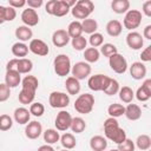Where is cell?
<instances>
[{
  "instance_id": "43",
  "label": "cell",
  "mask_w": 151,
  "mask_h": 151,
  "mask_svg": "<svg viewBox=\"0 0 151 151\" xmlns=\"http://www.w3.org/2000/svg\"><path fill=\"white\" fill-rule=\"evenodd\" d=\"M13 126V118L9 114L0 116V131H8Z\"/></svg>"
},
{
  "instance_id": "15",
  "label": "cell",
  "mask_w": 151,
  "mask_h": 151,
  "mask_svg": "<svg viewBox=\"0 0 151 151\" xmlns=\"http://www.w3.org/2000/svg\"><path fill=\"white\" fill-rule=\"evenodd\" d=\"M134 97L139 101H147L151 98V79H145L134 93Z\"/></svg>"
},
{
  "instance_id": "41",
  "label": "cell",
  "mask_w": 151,
  "mask_h": 151,
  "mask_svg": "<svg viewBox=\"0 0 151 151\" xmlns=\"http://www.w3.org/2000/svg\"><path fill=\"white\" fill-rule=\"evenodd\" d=\"M119 88H120L119 83H118L116 79L110 78V81H109V84H107L106 88H105L103 92H104L105 94H107V96H114V94H117V93H118Z\"/></svg>"
},
{
  "instance_id": "51",
  "label": "cell",
  "mask_w": 151,
  "mask_h": 151,
  "mask_svg": "<svg viewBox=\"0 0 151 151\" xmlns=\"http://www.w3.org/2000/svg\"><path fill=\"white\" fill-rule=\"evenodd\" d=\"M142 12H143V14H144L145 17H147V18L151 17V0H147V1H145V2L143 4V9H142Z\"/></svg>"
},
{
  "instance_id": "8",
  "label": "cell",
  "mask_w": 151,
  "mask_h": 151,
  "mask_svg": "<svg viewBox=\"0 0 151 151\" xmlns=\"http://www.w3.org/2000/svg\"><path fill=\"white\" fill-rule=\"evenodd\" d=\"M109 81H110V77H107L105 74H101V73H98V74L88 77L87 85H88L90 90L98 92V91H104L106 88Z\"/></svg>"
},
{
  "instance_id": "55",
  "label": "cell",
  "mask_w": 151,
  "mask_h": 151,
  "mask_svg": "<svg viewBox=\"0 0 151 151\" xmlns=\"http://www.w3.org/2000/svg\"><path fill=\"white\" fill-rule=\"evenodd\" d=\"M17 61H18V58H14V59H11L7 64H6V71L8 70H15V66H17Z\"/></svg>"
},
{
  "instance_id": "44",
  "label": "cell",
  "mask_w": 151,
  "mask_h": 151,
  "mask_svg": "<svg viewBox=\"0 0 151 151\" xmlns=\"http://www.w3.org/2000/svg\"><path fill=\"white\" fill-rule=\"evenodd\" d=\"M71 45L76 51H84L86 48V46H87V40L83 35H80V37L73 38L71 40Z\"/></svg>"
},
{
  "instance_id": "36",
  "label": "cell",
  "mask_w": 151,
  "mask_h": 151,
  "mask_svg": "<svg viewBox=\"0 0 151 151\" xmlns=\"http://www.w3.org/2000/svg\"><path fill=\"white\" fill-rule=\"evenodd\" d=\"M81 27H83V32L87 33V34H93L97 32L98 29V22L96 19H91V18H87L85 20L81 21Z\"/></svg>"
},
{
  "instance_id": "24",
  "label": "cell",
  "mask_w": 151,
  "mask_h": 151,
  "mask_svg": "<svg viewBox=\"0 0 151 151\" xmlns=\"http://www.w3.org/2000/svg\"><path fill=\"white\" fill-rule=\"evenodd\" d=\"M90 147L93 151H105L107 147V139L103 136H93L90 139Z\"/></svg>"
},
{
  "instance_id": "7",
  "label": "cell",
  "mask_w": 151,
  "mask_h": 151,
  "mask_svg": "<svg viewBox=\"0 0 151 151\" xmlns=\"http://www.w3.org/2000/svg\"><path fill=\"white\" fill-rule=\"evenodd\" d=\"M109 65L111 67V70L118 74H123L127 71V60L125 59V57H123L120 53H116L113 55H111L109 58Z\"/></svg>"
},
{
  "instance_id": "45",
  "label": "cell",
  "mask_w": 151,
  "mask_h": 151,
  "mask_svg": "<svg viewBox=\"0 0 151 151\" xmlns=\"http://www.w3.org/2000/svg\"><path fill=\"white\" fill-rule=\"evenodd\" d=\"M88 42H90L91 47H94V48L100 47V46L104 44V37H103L101 33L96 32V33H93V34L90 35V38H88Z\"/></svg>"
},
{
  "instance_id": "21",
  "label": "cell",
  "mask_w": 151,
  "mask_h": 151,
  "mask_svg": "<svg viewBox=\"0 0 151 151\" xmlns=\"http://www.w3.org/2000/svg\"><path fill=\"white\" fill-rule=\"evenodd\" d=\"M124 116L129 119V120H138L140 119L142 117V109L139 105L137 104H127V106L125 107V112H124Z\"/></svg>"
},
{
  "instance_id": "33",
  "label": "cell",
  "mask_w": 151,
  "mask_h": 151,
  "mask_svg": "<svg viewBox=\"0 0 151 151\" xmlns=\"http://www.w3.org/2000/svg\"><path fill=\"white\" fill-rule=\"evenodd\" d=\"M118 94H119V99L123 103H125V104L132 103V100L134 98V92H133V90L130 86H123V87H120L119 91H118Z\"/></svg>"
},
{
  "instance_id": "13",
  "label": "cell",
  "mask_w": 151,
  "mask_h": 151,
  "mask_svg": "<svg viewBox=\"0 0 151 151\" xmlns=\"http://www.w3.org/2000/svg\"><path fill=\"white\" fill-rule=\"evenodd\" d=\"M42 133V125L37 122V120H32L29 123L26 124V127H25V136L28 138V139H38Z\"/></svg>"
},
{
  "instance_id": "27",
  "label": "cell",
  "mask_w": 151,
  "mask_h": 151,
  "mask_svg": "<svg viewBox=\"0 0 151 151\" xmlns=\"http://www.w3.org/2000/svg\"><path fill=\"white\" fill-rule=\"evenodd\" d=\"M33 68V63L31 59H27V58H21V59H18L17 61V66H15V70L20 73V74H28Z\"/></svg>"
},
{
  "instance_id": "26",
  "label": "cell",
  "mask_w": 151,
  "mask_h": 151,
  "mask_svg": "<svg viewBox=\"0 0 151 151\" xmlns=\"http://www.w3.org/2000/svg\"><path fill=\"white\" fill-rule=\"evenodd\" d=\"M12 54L14 57H17L18 59H21V58H25L27 54H28V46L25 44V42H21V41H18V42H14L12 45Z\"/></svg>"
},
{
  "instance_id": "5",
  "label": "cell",
  "mask_w": 151,
  "mask_h": 151,
  "mask_svg": "<svg viewBox=\"0 0 151 151\" xmlns=\"http://www.w3.org/2000/svg\"><path fill=\"white\" fill-rule=\"evenodd\" d=\"M142 12L138 9H129L125 13L124 20H123V25L126 29L129 31H133L136 28L139 27V25L142 24Z\"/></svg>"
},
{
  "instance_id": "42",
  "label": "cell",
  "mask_w": 151,
  "mask_h": 151,
  "mask_svg": "<svg viewBox=\"0 0 151 151\" xmlns=\"http://www.w3.org/2000/svg\"><path fill=\"white\" fill-rule=\"evenodd\" d=\"M29 113L34 117H41L45 113V106L40 101H33L29 105Z\"/></svg>"
},
{
  "instance_id": "28",
  "label": "cell",
  "mask_w": 151,
  "mask_h": 151,
  "mask_svg": "<svg viewBox=\"0 0 151 151\" xmlns=\"http://www.w3.org/2000/svg\"><path fill=\"white\" fill-rule=\"evenodd\" d=\"M111 9L117 14H124L130 9L129 0H113L111 2Z\"/></svg>"
},
{
  "instance_id": "2",
  "label": "cell",
  "mask_w": 151,
  "mask_h": 151,
  "mask_svg": "<svg viewBox=\"0 0 151 151\" xmlns=\"http://www.w3.org/2000/svg\"><path fill=\"white\" fill-rule=\"evenodd\" d=\"M94 4L91 0H78L76 5L71 8L72 15L79 20H85L88 18V15L93 12Z\"/></svg>"
},
{
  "instance_id": "59",
  "label": "cell",
  "mask_w": 151,
  "mask_h": 151,
  "mask_svg": "<svg viewBox=\"0 0 151 151\" xmlns=\"http://www.w3.org/2000/svg\"><path fill=\"white\" fill-rule=\"evenodd\" d=\"M110 151H118L117 149H112V150H110Z\"/></svg>"
},
{
  "instance_id": "3",
  "label": "cell",
  "mask_w": 151,
  "mask_h": 151,
  "mask_svg": "<svg viewBox=\"0 0 151 151\" xmlns=\"http://www.w3.org/2000/svg\"><path fill=\"white\" fill-rule=\"evenodd\" d=\"M94 106V97L91 93L79 94L74 101V110L80 114H87L93 110Z\"/></svg>"
},
{
  "instance_id": "6",
  "label": "cell",
  "mask_w": 151,
  "mask_h": 151,
  "mask_svg": "<svg viewBox=\"0 0 151 151\" xmlns=\"http://www.w3.org/2000/svg\"><path fill=\"white\" fill-rule=\"evenodd\" d=\"M48 104L53 109H64L67 107L70 104V96L65 92L60 91H53L50 93L48 97Z\"/></svg>"
},
{
  "instance_id": "40",
  "label": "cell",
  "mask_w": 151,
  "mask_h": 151,
  "mask_svg": "<svg viewBox=\"0 0 151 151\" xmlns=\"http://www.w3.org/2000/svg\"><path fill=\"white\" fill-rule=\"evenodd\" d=\"M100 54H103L104 57L106 58H110L111 55L118 53V48L116 47V45L113 44H110V42H106V44H103L100 46Z\"/></svg>"
},
{
  "instance_id": "1",
  "label": "cell",
  "mask_w": 151,
  "mask_h": 151,
  "mask_svg": "<svg viewBox=\"0 0 151 151\" xmlns=\"http://www.w3.org/2000/svg\"><path fill=\"white\" fill-rule=\"evenodd\" d=\"M104 133L106 139H110L116 144H120L127 138L125 130L119 126L117 118L112 117H109L104 122Z\"/></svg>"
},
{
  "instance_id": "25",
  "label": "cell",
  "mask_w": 151,
  "mask_h": 151,
  "mask_svg": "<svg viewBox=\"0 0 151 151\" xmlns=\"http://www.w3.org/2000/svg\"><path fill=\"white\" fill-rule=\"evenodd\" d=\"M70 11H71V7H70L67 0H57L54 11H53V15L61 18V17H65L66 14H68Z\"/></svg>"
},
{
  "instance_id": "10",
  "label": "cell",
  "mask_w": 151,
  "mask_h": 151,
  "mask_svg": "<svg viewBox=\"0 0 151 151\" xmlns=\"http://www.w3.org/2000/svg\"><path fill=\"white\" fill-rule=\"evenodd\" d=\"M72 116H71V113L70 112H67V111H65V110H61L58 114H57V117H55V119H54V125H55V130H58V131H67L68 129H70V126H71V123H72Z\"/></svg>"
},
{
  "instance_id": "57",
  "label": "cell",
  "mask_w": 151,
  "mask_h": 151,
  "mask_svg": "<svg viewBox=\"0 0 151 151\" xmlns=\"http://www.w3.org/2000/svg\"><path fill=\"white\" fill-rule=\"evenodd\" d=\"M6 20H5V6L0 5V25L4 24Z\"/></svg>"
},
{
  "instance_id": "11",
  "label": "cell",
  "mask_w": 151,
  "mask_h": 151,
  "mask_svg": "<svg viewBox=\"0 0 151 151\" xmlns=\"http://www.w3.org/2000/svg\"><path fill=\"white\" fill-rule=\"evenodd\" d=\"M28 50L35 54V55H40V57H45L50 53V47L48 45L41 40V39H32L29 41V45H28Z\"/></svg>"
},
{
  "instance_id": "17",
  "label": "cell",
  "mask_w": 151,
  "mask_h": 151,
  "mask_svg": "<svg viewBox=\"0 0 151 151\" xmlns=\"http://www.w3.org/2000/svg\"><path fill=\"white\" fill-rule=\"evenodd\" d=\"M146 66L142 61H134L130 66V74L134 80H142L146 76Z\"/></svg>"
},
{
  "instance_id": "16",
  "label": "cell",
  "mask_w": 151,
  "mask_h": 151,
  "mask_svg": "<svg viewBox=\"0 0 151 151\" xmlns=\"http://www.w3.org/2000/svg\"><path fill=\"white\" fill-rule=\"evenodd\" d=\"M70 40H71V38L68 37L66 29L60 28V29L54 31L53 34H52V42L57 47H64V46H66L70 42Z\"/></svg>"
},
{
  "instance_id": "34",
  "label": "cell",
  "mask_w": 151,
  "mask_h": 151,
  "mask_svg": "<svg viewBox=\"0 0 151 151\" xmlns=\"http://www.w3.org/2000/svg\"><path fill=\"white\" fill-rule=\"evenodd\" d=\"M34 98H35V92L29 91V90H26V88H21V91L19 92V96H18V100L22 105L32 104L33 100H34Z\"/></svg>"
},
{
  "instance_id": "60",
  "label": "cell",
  "mask_w": 151,
  "mask_h": 151,
  "mask_svg": "<svg viewBox=\"0 0 151 151\" xmlns=\"http://www.w3.org/2000/svg\"><path fill=\"white\" fill-rule=\"evenodd\" d=\"M146 151H149V150H146Z\"/></svg>"
},
{
  "instance_id": "48",
  "label": "cell",
  "mask_w": 151,
  "mask_h": 151,
  "mask_svg": "<svg viewBox=\"0 0 151 151\" xmlns=\"http://www.w3.org/2000/svg\"><path fill=\"white\" fill-rule=\"evenodd\" d=\"M17 17V11L11 6H5V20L13 21Z\"/></svg>"
},
{
  "instance_id": "18",
  "label": "cell",
  "mask_w": 151,
  "mask_h": 151,
  "mask_svg": "<svg viewBox=\"0 0 151 151\" xmlns=\"http://www.w3.org/2000/svg\"><path fill=\"white\" fill-rule=\"evenodd\" d=\"M5 84L9 88H14L21 84V74L17 70H8L5 74Z\"/></svg>"
},
{
  "instance_id": "19",
  "label": "cell",
  "mask_w": 151,
  "mask_h": 151,
  "mask_svg": "<svg viewBox=\"0 0 151 151\" xmlns=\"http://www.w3.org/2000/svg\"><path fill=\"white\" fill-rule=\"evenodd\" d=\"M13 119L20 125H26L27 123H29V119H31L29 110L24 106L17 107L13 112Z\"/></svg>"
},
{
  "instance_id": "47",
  "label": "cell",
  "mask_w": 151,
  "mask_h": 151,
  "mask_svg": "<svg viewBox=\"0 0 151 151\" xmlns=\"http://www.w3.org/2000/svg\"><path fill=\"white\" fill-rule=\"evenodd\" d=\"M9 97H11V88L5 83L0 84V103L8 100Z\"/></svg>"
},
{
  "instance_id": "35",
  "label": "cell",
  "mask_w": 151,
  "mask_h": 151,
  "mask_svg": "<svg viewBox=\"0 0 151 151\" xmlns=\"http://www.w3.org/2000/svg\"><path fill=\"white\" fill-rule=\"evenodd\" d=\"M84 58H85V61L88 63V64L97 63L100 58V52H99L98 48L87 47V48L84 50Z\"/></svg>"
},
{
  "instance_id": "23",
  "label": "cell",
  "mask_w": 151,
  "mask_h": 151,
  "mask_svg": "<svg viewBox=\"0 0 151 151\" xmlns=\"http://www.w3.org/2000/svg\"><path fill=\"white\" fill-rule=\"evenodd\" d=\"M105 29H106V33H107L110 37L116 38V37L120 35V33H122V31H123V25H122V22H120L119 20L113 19V20H110V21L106 24Z\"/></svg>"
},
{
  "instance_id": "54",
  "label": "cell",
  "mask_w": 151,
  "mask_h": 151,
  "mask_svg": "<svg viewBox=\"0 0 151 151\" xmlns=\"http://www.w3.org/2000/svg\"><path fill=\"white\" fill-rule=\"evenodd\" d=\"M143 38H145L147 40H151V25L145 26V28L143 31Z\"/></svg>"
},
{
  "instance_id": "29",
  "label": "cell",
  "mask_w": 151,
  "mask_h": 151,
  "mask_svg": "<svg viewBox=\"0 0 151 151\" xmlns=\"http://www.w3.org/2000/svg\"><path fill=\"white\" fill-rule=\"evenodd\" d=\"M21 86H22V88H26V90L37 92V90L39 87V80H38L37 77L28 74L24 79H21Z\"/></svg>"
},
{
  "instance_id": "22",
  "label": "cell",
  "mask_w": 151,
  "mask_h": 151,
  "mask_svg": "<svg viewBox=\"0 0 151 151\" xmlns=\"http://www.w3.org/2000/svg\"><path fill=\"white\" fill-rule=\"evenodd\" d=\"M65 87H66V91H67V94L68 96H76L80 92V81L78 79H76L74 77H67L66 78V81H65Z\"/></svg>"
},
{
  "instance_id": "58",
  "label": "cell",
  "mask_w": 151,
  "mask_h": 151,
  "mask_svg": "<svg viewBox=\"0 0 151 151\" xmlns=\"http://www.w3.org/2000/svg\"><path fill=\"white\" fill-rule=\"evenodd\" d=\"M60 151H70V150H66V149H63V150H60Z\"/></svg>"
},
{
  "instance_id": "49",
  "label": "cell",
  "mask_w": 151,
  "mask_h": 151,
  "mask_svg": "<svg viewBox=\"0 0 151 151\" xmlns=\"http://www.w3.org/2000/svg\"><path fill=\"white\" fill-rule=\"evenodd\" d=\"M140 59L142 61H145V63H149L151 61V46H146L142 53H140Z\"/></svg>"
},
{
  "instance_id": "53",
  "label": "cell",
  "mask_w": 151,
  "mask_h": 151,
  "mask_svg": "<svg viewBox=\"0 0 151 151\" xmlns=\"http://www.w3.org/2000/svg\"><path fill=\"white\" fill-rule=\"evenodd\" d=\"M55 2H57V0H50V1L46 2V5H45V11H46L47 14L53 15V11H54Z\"/></svg>"
},
{
  "instance_id": "4",
  "label": "cell",
  "mask_w": 151,
  "mask_h": 151,
  "mask_svg": "<svg viewBox=\"0 0 151 151\" xmlns=\"http://www.w3.org/2000/svg\"><path fill=\"white\" fill-rule=\"evenodd\" d=\"M53 68L58 77H66L71 72V59L66 54H58L53 60Z\"/></svg>"
},
{
  "instance_id": "32",
  "label": "cell",
  "mask_w": 151,
  "mask_h": 151,
  "mask_svg": "<svg viewBox=\"0 0 151 151\" xmlns=\"http://www.w3.org/2000/svg\"><path fill=\"white\" fill-rule=\"evenodd\" d=\"M67 34L71 39L73 38H77V37H80L83 34V27H81V21H78V20H74L72 22H70V25L67 26Z\"/></svg>"
},
{
  "instance_id": "56",
  "label": "cell",
  "mask_w": 151,
  "mask_h": 151,
  "mask_svg": "<svg viewBox=\"0 0 151 151\" xmlns=\"http://www.w3.org/2000/svg\"><path fill=\"white\" fill-rule=\"evenodd\" d=\"M38 151H55L54 147L52 145H48V144H45V145H41L38 147Z\"/></svg>"
},
{
  "instance_id": "39",
  "label": "cell",
  "mask_w": 151,
  "mask_h": 151,
  "mask_svg": "<svg viewBox=\"0 0 151 151\" xmlns=\"http://www.w3.org/2000/svg\"><path fill=\"white\" fill-rule=\"evenodd\" d=\"M124 112H125V106H123L122 104H118V103H113L107 107V113L112 118H118V117L123 116Z\"/></svg>"
},
{
  "instance_id": "14",
  "label": "cell",
  "mask_w": 151,
  "mask_h": 151,
  "mask_svg": "<svg viewBox=\"0 0 151 151\" xmlns=\"http://www.w3.org/2000/svg\"><path fill=\"white\" fill-rule=\"evenodd\" d=\"M126 44L131 50H140L144 45V38L142 37L140 33L136 32V31H131L127 35H126Z\"/></svg>"
},
{
  "instance_id": "46",
  "label": "cell",
  "mask_w": 151,
  "mask_h": 151,
  "mask_svg": "<svg viewBox=\"0 0 151 151\" xmlns=\"http://www.w3.org/2000/svg\"><path fill=\"white\" fill-rule=\"evenodd\" d=\"M136 149V145H134V142H132L131 139L126 138L123 143L118 144V151H134Z\"/></svg>"
},
{
  "instance_id": "38",
  "label": "cell",
  "mask_w": 151,
  "mask_h": 151,
  "mask_svg": "<svg viewBox=\"0 0 151 151\" xmlns=\"http://www.w3.org/2000/svg\"><path fill=\"white\" fill-rule=\"evenodd\" d=\"M70 129L74 133H81L86 129V123H85V120L81 117H73Z\"/></svg>"
},
{
  "instance_id": "31",
  "label": "cell",
  "mask_w": 151,
  "mask_h": 151,
  "mask_svg": "<svg viewBox=\"0 0 151 151\" xmlns=\"http://www.w3.org/2000/svg\"><path fill=\"white\" fill-rule=\"evenodd\" d=\"M60 144L63 145L64 149L66 150H72L76 147L77 145V140H76V137L70 133V132H65L63 136H60V139H59Z\"/></svg>"
},
{
  "instance_id": "12",
  "label": "cell",
  "mask_w": 151,
  "mask_h": 151,
  "mask_svg": "<svg viewBox=\"0 0 151 151\" xmlns=\"http://www.w3.org/2000/svg\"><path fill=\"white\" fill-rule=\"evenodd\" d=\"M21 21L27 27H33L39 24V14L35 9L27 7L21 13Z\"/></svg>"
},
{
  "instance_id": "52",
  "label": "cell",
  "mask_w": 151,
  "mask_h": 151,
  "mask_svg": "<svg viewBox=\"0 0 151 151\" xmlns=\"http://www.w3.org/2000/svg\"><path fill=\"white\" fill-rule=\"evenodd\" d=\"M42 4H44L42 0H28V1H26V5L29 8H33V9H37V8L41 7Z\"/></svg>"
},
{
  "instance_id": "50",
  "label": "cell",
  "mask_w": 151,
  "mask_h": 151,
  "mask_svg": "<svg viewBox=\"0 0 151 151\" xmlns=\"http://www.w3.org/2000/svg\"><path fill=\"white\" fill-rule=\"evenodd\" d=\"M26 5V1L25 0H8V6L13 7L14 9L17 8H21Z\"/></svg>"
},
{
  "instance_id": "20",
  "label": "cell",
  "mask_w": 151,
  "mask_h": 151,
  "mask_svg": "<svg viewBox=\"0 0 151 151\" xmlns=\"http://www.w3.org/2000/svg\"><path fill=\"white\" fill-rule=\"evenodd\" d=\"M15 38H18L19 41L21 42H25V41H31L32 38H33V31L31 29V27H27L25 25H21V26H18L15 28Z\"/></svg>"
},
{
  "instance_id": "30",
  "label": "cell",
  "mask_w": 151,
  "mask_h": 151,
  "mask_svg": "<svg viewBox=\"0 0 151 151\" xmlns=\"http://www.w3.org/2000/svg\"><path fill=\"white\" fill-rule=\"evenodd\" d=\"M42 137H44V142H46V144H48V145L55 144L60 139L59 131L55 129H47V130L42 131Z\"/></svg>"
},
{
  "instance_id": "9",
  "label": "cell",
  "mask_w": 151,
  "mask_h": 151,
  "mask_svg": "<svg viewBox=\"0 0 151 151\" xmlns=\"http://www.w3.org/2000/svg\"><path fill=\"white\" fill-rule=\"evenodd\" d=\"M91 72H92L91 65L88 63H86V61H78L71 68L72 77H74L79 81L85 79V78H87V77H90Z\"/></svg>"
},
{
  "instance_id": "37",
  "label": "cell",
  "mask_w": 151,
  "mask_h": 151,
  "mask_svg": "<svg viewBox=\"0 0 151 151\" xmlns=\"http://www.w3.org/2000/svg\"><path fill=\"white\" fill-rule=\"evenodd\" d=\"M139 150L142 151H146L150 150L151 147V138L149 134H139L136 139V144H134Z\"/></svg>"
}]
</instances>
